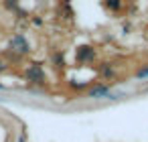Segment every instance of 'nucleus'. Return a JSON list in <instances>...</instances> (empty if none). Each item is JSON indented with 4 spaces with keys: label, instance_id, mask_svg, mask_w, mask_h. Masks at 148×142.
<instances>
[{
    "label": "nucleus",
    "instance_id": "obj_7",
    "mask_svg": "<svg viewBox=\"0 0 148 142\" xmlns=\"http://www.w3.org/2000/svg\"><path fill=\"white\" fill-rule=\"evenodd\" d=\"M138 75H140V77H146V75H148V69H142V71H140Z\"/></svg>",
    "mask_w": 148,
    "mask_h": 142
},
{
    "label": "nucleus",
    "instance_id": "obj_9",
    "mask_svg": "<svg viewBox=\"0 0 148 142\" xmlns=\"http://www.w3.org/2000/svg\"><path fill=\"white\" fill-rule=\"evenodd\" d=\"M146 91H148V85H146Z\"/></svg>",
    "mask_w": 148,
    "mask_h": 142
},
{
    "label": "nucleus",
    "instance_id": "obj_2",
    "mask_svg": "<svg viewBox=\"0 0 148 142\" xmlns=\"http://www.w3.org/2000/svg\"><path fill=\"white\" fill-rule=\"evenodd\" d=\"M10 49L14 53H18V55H27L29 53V43H27V39L23 35H14L10 39Z\"/></svg>",
    "mask_w": 148,
    "mask_h": 142
},
{
    "label": "nucleus",
    "instance_id": "obj_8",
    "mask_svg": "<svg viewBox=\"0 0 148 142\" xmlns=\"http://www.w3.org/2000/svg\"><path fill=\"white\" fill-rule=\"evenodd\" d=\"M4 67H6V63H2V61H0V71H2Z\"/></svg>",
    "mask_w": 148,
    "mask_h": 142
},
{
    "label": "nucleus",
    "instance_id": "obj_3",
    "mask_svg": "<svg viewBox=\"0 0 148 142\" xmlns=\"http://www.w3.org/2000/svg\"><path fill=\"white\" fill-rule=\"evenodd\" d=\"M75 59H77L79 63H91V61L95 59V51H93L91 47H79L77 53H75Z\"/></svg>",
    "mask_w": 148,
    "mask_h": 142
},
{
    "label": "nucleus",
    "instance_id": "obj_5",
    "mask_svg": "<svg viewBox=\"0 0 148 142\" xmlns=\"http://www.w3.org/2000/svg\"><path fill=\"white\" fill-rule=\"evenodd\" d=\"M101 75H103V77H114V69H112V65H110V63L101 65Z\"/></svg>",
    "mask_w": 148,
    "mask_h": 142
},
{
    "label": "nucleus",
    "instance_id": "obj_6",
    "mask_svg": "<svg viewBox=\"0 0 148 142\" xmlns=\"http://www.w3.org/2000/svg\"><path fill=\"white\" fill-rule=\"evenodd\" d=\"M106 6H108V8H112V10H116V8H120V2L112 0V2H106Z\"/></svg>",
    "mask_w": 148,
    "mask_h": 142
},
{
    "label": "nucleus",
    "instance_id": "obj_4",
    "mask_svg": "<svg viewBox=\"0 0 148 142\" xmlns=\"http://www.w3.org/2000/svg\"><path fill=\"white\" fill-rule=\"evenodd\" d=\"M106 95H110V87H108V85H95V87L89 89V97H93V99L106 97Z\"/></svg>",
    "mask_w": 148,
    "mask_h": 142
},
{
    "label": "nucleus",
    "instance_id": "obj_1",
    "mask_svg": "<svg viewBox=\"0 0 148 142\" xmlns=\"http://www.w3.org/2000/svg\"><path fill=\"white\" fill-rule=\"evenodd\" d=\"M27 79H29V81H33V83L43 85V83H45V73H43V67H41L39 63L29 65V67H27Z\"/></svg>",
    "mask_w": 148,
    "mask_h": 142
}]
</instances>
